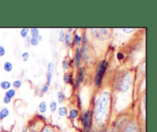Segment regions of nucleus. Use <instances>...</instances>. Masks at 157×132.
<instances>
[{"label": "nucleus", "mask_w": 157, "mask_h": 132, "mask_svg": "<svg viewBox=\"0 0 157 132\" xmlns=\"http://www.w3.org/2000/svg\"><path fill=\"white\" fill-rule=\"evenodd\" d=\"M113 105V91L111 87H101L99 94L94 99L93 111L94 126L101 130H106L111 115Z\"/></svg>", "instance_id": "1"}, {"label": "nucleus", "mask_w": 157, "mask_h": 132, "mask_svg": "<svg viewBox=\"0 0 157 132\" xmlns=\"http://www.w3.org/2000/svg\"><path fill=\"white\" fill-rule=\"evenodd\" d=\"M133 72L128 69H122L118 71L114 75L113 81V89L118 94H128L133 87Z\"/></svg>", "instance_id": "2"}, {"label": "nucleus", "mask_w": 157, "mask_h": 132, "mask_svg": "<svg viewBox=\"0 0 157 132\" xmlns=\"http://www.w3.org/2000/svg\"><path fill=\"white\" fill-rule=\"evenodd\" d=\"M109 68V61L106 59H100L95 65V72L93 82L96 88L101 89L104 83V77Z\"/></svg>", "instance_id": "3"}, {"label": "nucleus", "mask_w": 157, "mask_h": 132, "mask_svg": "<svg viewBox=\"0 0 157 132\" xmlns=\"http://www.w3.org/2000/svg\"><path fill=\"white\" fill-rule=\"evenodd\" d=\"M45 124H47V118L41 114L37 113L28 121L26 127L28 132H40Z\"/></svg>", "instance_id": "4"}, {"label": "nucleus", "mask_w": 157, "mask_h": 132, "mask_svg": "<svg viewBox=\"0 0 157 132\" xmlns=\"http://www.w3.org/2000/svg\"><path fill=\"white\" fill-rule=\"evenodd\" d=\"M79 121L82 127L83 131L88 132L94 128L93 111L92 107H89L84 111H81L79 116Z\"/></svg>", "instance_id": "5"}, {"label": "nucleus", "mask_w": 157, "mask_h": 132, "mask_svg": "<svg viewBox=\"0 0 157 132\" xmlns=\"http://www.w3.org/2000/svg\"><path fill=\"white\" fill-rule=\"evenodd\" d=\"M120 132H143V130L137 120L129 118L122 126Z\"/></svg>", "instance_id": "6"}, {"label": "nucleus", "mask_w": 157, "mask_h": 132, "mask_svg": "<svg viewBox=\"0 0 157 132\" xmlns=\"http://www.w3.org/2000/svg\"><path fill=\"white\" fill-rule=\"evenodd\" d=\"M90 34L94 38L101 41H104L109 38L110 29H90Z\"/></svg>", "instance_id": "7"}, {"label": "nucleus", "mask_w": 157, "mask_h": 132, "mask_svg": "<svg viewBox=\"0 0 157 132\" xmlns=\"http://www.w3.org/2000/svg\"><path fill=\"white\" fill-rule=\"evenodd\" d=\"M86 76V68L85 66L81 65L78 69H76V74L75 76V81H74L73 87L75 88H78L81 83L84 81Z\"/></svg>", "instance_id": "8"}, {"label": "nucleus", "mask_w": 157, "mask_h": 132, "mask_svg": "<svg viewBox=\"0 0 157 132\" xmlns=\"http://www.w3.org/2000/svg\"><path fill=\"white\" fill-rule=\"evenodd\" d=\"M80 53H81V60L87 63L90 59V49L88 45V43H82L80 46Z\"/></svg>", "instance_id": "9"}, {"label": "nucleus", "mask_w": 157, "mask_h": 132, "mask_svg": "<svg viewBox=\"0 0 157 132\" xmlns=\"http://www.w3.org/2000/svg\"><path fill=\"white\" fill-rule=\"evenodd\" d=\"M55 64L54 62H49L47 66V71H46V83L50 85L52 83V78H53L54 73H55Z\"/></svg>", "instance_id": "10"}, {"label": "nucleus", "mask_w": 157, "mask_h": 132, "mask_svg": "<svg viewBox=\"0 0 157 132\" xmlns=\"http://www.w3.org/2000/svg\"><path fill=\"white\" fill-rule=\"evenodd\" d=\"M73 61V68L78 69L81 66V53H80V47L75 48V52H74V58L72 59Z\"/></svg>", "instance_id": "11"}, {"label": "nucleus", "mask_w": 157, "mask_h": 132, "mask_svg": "<svg viewBox=\"0 0 157 132\" xmlns=\"http://www.w3.org/2000/svg\"><path fill=\"white\" fill-rule=\"evenodd\" d=\"M80 115H81V110L78 109L77 107H75L69 109L67 118H68V119L71 122H75L76 120H78L79 118Z\"/></svg>", "instance_id": "12"}, {"label": "nucleus", "mask_w": 157, "mask_h": 132, "mask_svg": "<svg viewBox=\"0 0 157 132\" xmlns=\"http://www.w3.org/2000/svg\"><path fill=\"white\" fill-rule=\"evenodd\" d=\"M83 42V38L82 35L78 32L77 29H75V32H74V36H73V41H72L71 44V48L74 49V48L76 47H80L81 45Z\"/></svg>", "instance_id": "13"}, {"label": "nucleus", "mask_w": 157, "mask_h": 132, "mask_svg": "<svg viewBox=\"0 0 157 132\" xmlns=\"http://www.w3.org/2000/svg\"><path fill=\"white\" fill-rule=\"evenodd\" d=\"M74 31H75V29H69L68 30H67V32H66L64 43L67 48H71L72 41H73L74 32H75Z\"/></svg>", "instance_id": "14"}, {"label": "nucleus", "mask_w": 157, "mask_h": 132, "mask_svg": "<svg viewBox=\"0 0 157 132\" xmlns=\"http://www.w3.org/2000/svg\"><path fill=\"white\" fill-rule=\"evenodd\" d=\"M62 79L64 84L73 86L74 81H75V75H74L73 72L71 71L68 72H64Z\"/></svg>", "instance_id": "15"}, {"label": "nucleus", "mask_w": 157, "mask_h": 132, "mask_svg": "<svg viewBox=\"0 0 157 132\" xmlns=\"http://www.w3.org/2000/svg\"><path fill=\"white\" fill-rule=\"evenodd\" d=\"M61 66H62L63 70L65 72H68L71 68H73V61L71 59L67 58H64L61 62Z\"/></svg>", "instance_id": "16"}, {"label": "nucleus", "mask_w": 157, "mask_h": 132, "mask_svg": "<svg viewBox=\"0 0 157 132\" xmlns=\"http://www.w3.org/2000/svg\"><path fill=\"white\" fill-rule=\"evenodd\" d=\"M40 132H59V130L56 126L52 124H45Z\"/></svg>", "instance_id": "17"}, {"label": "nucleus", "mask_w": 157, "mask_h": 132, "mask_svg": "<svg viewBox=\"0 0 157 132\" xmlns=\"http://www.w3.org/2000/svg\"><path fill=\"white\" fill-rule=\"evenodd\" d=\"M48 110V104L47 102L44 101H41L38 104V113L44 115L47 112Z\"/></svg>", "instance_id": "18"}, {"label": "nucleus", "mask_w": 157, "mask_h": 132, "mask_svg": "<svg viewBox=\"0 0 157 132\" xmlns=\"http://www.w3.org/2000/svg\"><path fill=\"white\" fill-rule=\"evenodd\" d=\"M57 111H58V115L61 117H67L68 115L69 109L67 108V106H61Z\"/></svg>", "instance_id": "19"}, {"label": "nucleus", "mask_w": 157, "mask_h": 132, "mask_svg": "<svg viewBox=\"0 0 157 132\" xmlns=\"http://www.w3.org/2000/svg\"><path fill=\"white\" fill-rule=\"evenodd\" d=\"M9 114H10V112H9V108L6 107H3L0 110V121H2L7 117H9Z\"/></svg>", "instance_id": "20"}, {"label": "nucleus", "mask_w": 157, "mask_h": 132, "mask_svg": "<svg viewBox=\"0 0 157 132\" xmlns=\"http://www.w3.org/2000/svg\"><path fill=\"white\" fill-rule=\"evenodd\" d=\"M0 87H1L2 90L7 91L12 87V83H11L9 81H8V80L2 81L1 82H0Z\"/></svg>", "instance_id": "21"}, {"label": "nucleus", "mask_w": 157, "mask_h": 132, "mask_svg": "<svg viewBox=\"0 0 157 132\" xmlns=\"http://www.w3.org/2000/svg\"><path fill=\"white\" fill-rule=\"evenodd\" d=\"M57 99H58V102L59 104H63L65 101V97H64V94L62 91L58 90L57 91Z\"/></svg>", "instance_id": "22"}, {"label": "nucleus", "mask_w": 157, "mask_h": 132, "mask_svg": "<svg viewBox=\"0 0 157 132\" xmlns=\"http://www.w3.org/2000/svg\"><path fill=\"white\" fill-rule=\"evenodd\" d=\"M3 69L6 72H11L13 70V64L11 61H6L3 64Z\"/></svg>", "instance_id": "23"}, {"label": "nucleus", "mask_w": 157, "mask_h": 132, "mask_svg": "<svg viewBox=\"0 0 157 132\" xmlns=\"http://www.w3.org/2000/svg\"><path fill=\"white\" fill-rule=\"evenodd\" d=\"M15 95H16V90H15V89L12 88V87H11L9 90L6 91V92H5V96L11 98V99L15 98Z\"/></svg>", "instance_id": "24"}, {"label": "nucleus", "mask_w": 157, "mask_h": 132, "mask_svg": "<svg viewBox=\"0 0 157 132\" xmlns=\"http://www.w3.org/2000/svg\"><path fill=\"white\" fill-rule=\"evenodd\" d=\"M49 108L52 113H55L58 110V103L55 100H52L49 103Z\"/></svg>", "instance_id": "25"}, {"label": "nucleus", "mask_w": 157, "mask_h": 132, "mask_svg": "<svg viewBox=\"0 0 157 132\" xmlns=\"http://www.w3.org/2000/svg\"><path fill=\"white\" fill-rule=\"evenodd\" d=\"M29 35H31V37H38L40 35L39 29L37 28H32L29 30Z\"/></svg>", "instance_id": "26"}, {"label": "nucleus", "mask_w": 157, "mask_h": 132, "mask_svg": "<svg viewBox=\"0 0 157 132\" xmlns=\"http://www.w3.org/2000/svg\"><path fill=\"white\" fill-rule=\"evenodd\" d=\"M29 30H30V29H29V28H23V29H21V30H20V35H21V38H25L26 37H28L29 35Z\"/></svg>", "instance_id": "27"}, {"label": "nucleus", "mask_w": 157, "mask_h": 132, "mask_svg": "<svg viewBox=\"0 0 157 132\" xmlns=\"http://www.w3.org/2000/svg\"><path fill=\"white\" fill-rule=\"evenodd\" d=\"M21 84H22V82H21V80H15L12 83V87L15 90H17V89H19L21 87Z\"/></svg>", "instance_id": "28"}, {"label": "nucleus", "mask_w": 157, "mask_h": 132, "mask_svg": "<svg viewBox=\"0 0 157 132\" xmlns=\"http://www.w3.org/2000/svg\"><path fill=\"white\" fill-rule=\"evenodd\" d=\"M66 30L64 29H61L59 31V35H58V41L61 43H64V37H65Z\"/></svg>", "instance_id": "29"}, {"label": "nucleus", "mask_w": 157, "mask_h": 132, "mask_svg": "<svg viewBox=\"0 0 157 132\" xmlns=\"http://www.w3.org/2000/svg\"><path fill=\"white\" fill-rule=\"evenodd\" d=\"M30 44L31 46H34V47L38 46L39 45V41L38 39V37H31Z\"/></svg>", "instance_id": "30"}, {"label": "nucleus", "mask_w": 157, "mask_h": 132, "mask_svg": "<svg viewBox=\"0 0 157 132\" xmlns=\"http://www.w3.org/2000/svg\"><path fill=\"white\" fill-rule=\"evenodd\" d=\"M117 58L118 61H124V60L126 58L125 54H124L123 52H121V51H120V52H118L117 53Z\"/></svg>", "instance_id": "31"}, {"label": "nucleus", "mask_w": 157, "mask_h": 132, "mask_svg": "<svg viewBox=\"0 0 157 132\" xmlns=\"http://www.w3.org/2000/svg\"><path fill=\"white\" fill-rule=\"evenodd\" d=\"M121 30H122L124 33L130 34L132 33V32H134L135 31L137 30V29H136V28H123Z\"/></svg>", "instance_id": "32"}, {"label": "nucleus", "mask_w": 157, "mask_h": 132, "mask_svg": "<svg viewBox=\"0 0 157 132\" xmlns=\"http://www.w3.org/2000/svg\"><path fill=\"white\" fill-rule=\"evenodd\" d=\"M29 58H30V53H29V52H27V51H26V52H24L21 54V59H22V61H25V62H26V61L29 59Z\"/></svg>", "instance_id": "33"}, {"label": "nucleus", "mask_w": 157, "mask_h": 132, "mask_svg": "<svg viewBox=\"0 0 157 132\" xmlns=\"http://www.w3.org/2000/svg\"><path fill=\"white\" fill-rule=\"evenodd\" d=\"M49 89H50V85L48 84L47 83H44L41 87V92L43 94H47L49 91Z\"/></svg>", "instance_id": "34"}, {"label": "nucleus", "mask_w": 157, "mask_h": 132, "mask_svg": "<svg viewBox=\"0 0 157 132\" xmlns=\"http://www.w3.org/2000/svg\"><path fill=\"white\" fill-rule=\"evenodd\" d=\"M76 97H77V99H76L77 107L81 111V109H82V107H81V97H80L79 94H77Z\"/></svg>", "instance_id": "35"}, {"label": "nucleus", "mask_w": 157, "mask_h": 132, "mask_svg": "<svg viewBox=\"0 0 157 132\" xmlns=\"http://www.w3.org/2000/svg\"><path fill=\"white\" fill-rule=\"evenodd\" d=\"M30 38H31V36H29V35L25 38V47L26 49H29V48L31 46Z\"/></svg>", "instance_id": "36"}, {"label": "nucleus", "mask_w": 157, "mask_h": 132, "mask_svg": "<svg viewBox=\"0 0 157 132\" xmlns=\"http://www.w3.org/2000/svg\"><path fill=\"white\" fill-rule=\"evenodd\" d=\"M6 53V49H5V47H3V46L0 44V58L5 56Z\"/></svg>", "instance_id": "37"}, {"label": "nucleus", "mask_w": 157, "mask_h": 132, "mask_svg": "<svg viewBox=\"0 0 157 132\" xmlns=\"http://www.w3.org/2000/svg\"><path fill=\"white\" fill-rule=\"evenodd\" d=\"M2 101H3V103H4V104H10L11 101H12V99H11V98H8V97L4 96V97H3Z\"/></svg>", "instance_id": "38"}, {"label": "nucleus", "mask_w": 157, "mask_h": 132, "mask_svg": "<svg viewBox=\"0 0 157 132\" xmlns=\"http://www.w3.org/2000/svg\"><path fill=\"white\" fill-rule=\"evenodd\" d=\"M105 132H118V131H117V130H114V129H113V127H109V128L106 129Z\"/></svg>", "instance_id": "39"}, {"label": "nucleus", "mask_w": 157, "mask_h": 132, "mask_svg": "<svg viewBox=\"0 0 157 132\" xmlns=\"http://www.w3.org/2000/svg\"><path fill=\"white\" fill-rule=\"evenodd\" d=\"M21 132H28V130H27V127H26V125L23 126L22 128H21Z\"/></svg>", "instance_id": "40"}, {"label": "nucleus", "mask_w": 157, "mask_h": 132, "mask_svg": "<svg viewBox=\"0 0 157 132\" xmlns=\"http://www.w3.org/2000/svg\"><path fill=\"white\" fill-rule=\"evenodd\" d=\"M38 41H39V42L40 41H41L43 40V36L41 35H39L38 36Z\"/></svg>", "instance_id": "41"}]
</instances>
